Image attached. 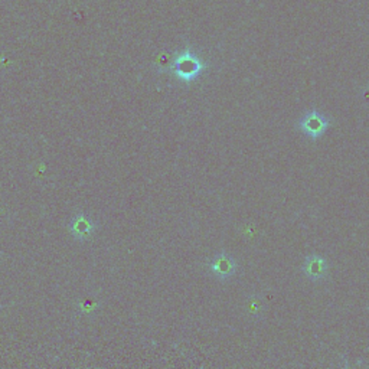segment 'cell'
Wrapping results in <instances>:
<instances>
[{
	"label": "cell",
	"mask_w": 369,
	"mask_h": 369,
	"mask_svg": "<svg viewBox=\"0 0 369 369\" xmlns=\"http://www.w3.org/2000/svg\"><path fill=\"white\" fill-rule=\"evenodd\" d=\"M202 69V64L198 59V56L189 51H184L173 62V71L177 77L183 81H191L196 77Z\"/></svg>",
	"instance_id": "cell-2"
},
{
	"label": "cell",
	"mask_w": 369,
	"mask_h": 369,
	"mask_svg": "<svg viewBox=\"0 0 369 369\" xmlns=\"http://www.w3.org/2000/svg\"><path fill=\"white\" fill-rule=\"evenodd\" d=\"M329 127V118L317 110H310L299 120V129L308 137L319 138L322 137Z\"/></svg>",
	"instance_id": "cell-1"
}]
</instances>
